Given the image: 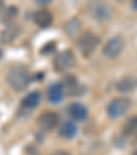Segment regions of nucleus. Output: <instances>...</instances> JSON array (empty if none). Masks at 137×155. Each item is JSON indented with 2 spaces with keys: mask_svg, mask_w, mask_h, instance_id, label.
Masks as SVG:
<instances>
[{
  "mask_svg": "<svg viewBox=\"0 0 137 155\" xmlns=\"http://www.w3.org/2000/svg\"><path fill=\"white\" fill-rule=\"evenodd\" d=\"M7 82L15 91H24L30 82V73L25 66H14L7 73Z\"/></svg>",
  "mask_w": 137,
  "mask_h": 155,
  "instance_id": "obj_1",
  "label": "nucleus"
},
{
  "mask_svg": "<svg viewBox=\"0 0 137 155\" xmlns=\"http://www.w3.org/2000/svg\"><path fill=\"white\" fill-rule=\"evenodd\" d=\"M86 8L90 17L99 22H106L113 17V7L107 0H89Z\"/></svg>",
  "mask_w": 137,
  "mask_h": 155,
  "instance_id": "obj_2",
  "label": "nucleus"
},
{
  "mask_svg": "<svg viewBox=\"0 0 137 155\" xmlns=\"http://www.w3.org/2000/svg\"><path fill=\"white\" fill-rule=\"evenodd\" d=\"M100 43V38L97 37L95 33L92 32H85L82 33L78 37V41H77V45H78V50L85 58L90 56L92 54L96 51L97 45Z\"/></svg>",
  "mask_w": 137,
  "mask_h": 155,
  "instance_id": "obj_3",
  "label": "nucleus"
},
{
  "mask_svg": "<svg viewBox=\"0 0 137 155\" xmlns=\"http://www.w3.org/2000/svg\"><path fill=\"white\" fill-rule=\"evenodd\" d=\"M130 106H132V102L128 97H115V99H113L107 104L106 111H107L108 117L117 120V118H121L122 115H125L129 111Z\"/></svg>",
  "mask_w": 137,
  "mask_h": 155,
  "instance_id": "obj_4",
  "label": "nucleus"
},
{
  "mask_svg": "<svg viewBox=\"0 0 137 155\" xmlns=\"http://www.w3.org/2000/svg\"><path fill=\"white\" fill-rule=\"evenodd\" d=\"M123 48H125V40L121 36H115L110 38L103 47V55L107 59H115L123 51Z\"/></svg>",
  "mask_w": 137,
  "mask_h": 155,
  "instance_id": "obj_5",
  "label": "nucleus"
},
{
  "mask_svg": "<svg viewBox=\"0 0 137 155\" xmlns=\"http://www.w3.org/2000/svg\"><path fill=\"white\" fill-rule=\"evenodd\" d=\"M76 64V56L71 51H63V52L58 54L54 61V69L56 71H66V70H70Z\"/></svg>",
  "mask_w": 137,
  "mask_h": 155,
  "instance_id": "obj_6",
  "label": "nucleus"
},
{
  "mask_svg": "<svg viewBox=\"0 0 137 155\" xmlns=\"http://www.w3.org/2000/svg\"><path fill=\"white\" fill-rule=\"evenodd\" d=\"M59 124V115L55 111H45L38 118V125L43 130H52Z\"/></svg>",
  "mask_w": 137,
  "mask_h": 155,
  "instance_id": "obj_7",
  "label": "nucleus"
},
{
  "mask_svg": "<svg viewBox=\"0 0 137 155\" xmlns=\"http://www.w3.org/2000/svg\"><path fill=\"white\" fill-rule=\"evenodd\" d=\"M137 88V78L133 76H125L115 84V89L119 94H130Z\"/></svg>",
  "mask_w": 137,
  "mask_h": 155,
  "instance_id": "obj_8",
  "label": "nucleus"
},
{
  "mask_svg": "<svg viewBox=\"0 0 137 155\" xmlns=\"http://www.w3.org/2000/svg\"><path fill=\"white\" fill-rule=\"evenodd\" d=\"M67 113L71 117V120L74 121H84L88 117V108L82 103H78V102L71 103L69 106V108H67Z\"/></svg>",
  "mask_w": 137,
  "mask_h": 155,
  "instance_id": "obj_9",
  "label": "nucleus"
},
{
  "mask_svg": "<svg viewBox=\"0 0 137 155\" xmlns=\"http://www.w3.org/2000/svg\"><path fill=\"white\" fill-rule=\"evenodd\" d=\"M33 21H34V24L37 25L38 28L45 29V28L51 26V24H52V21H54V17L48 10H38V11H36L34 14H33Z\"/></svg>",
  "mask_w": 137,
  "mask_h": 155,
  "instance_id": "obj_10",
  "label": "nucleus"
},
{
  "mask_svg": "<svg viewBox=\"0 0 137 155\" xmlns=\"http://www.w3.org/2000/svg\"><path fill=\"white\" fill-rule=\"evenodd\" d=\"M41 102V95L40 92L34 91V92H30L26 96L22 99L21 102V108L25 110V111H30V110H34Z\"/></svg>",
  "mask_w": 137,
  "mask_h": 155,
  "instance_id": "obj_11",
  "label": "nucleus"
},
{
  "mask_svg": "<svg viewBox=\"0 0 137 155\" xmlns=\"http://www.w3.org/2000/svg\"><path fill=\"white\" fill-rule=\"evenodd\" d=\"M47 96H48L50 103H52V104H58V103H60L62 99H63V96H64V89H63V87H62V84L56 82V84L50 85Z\"/></svg>",
  "mask_w": 137,
  "mask_h": 155,
  "instance_id": "obj_12",
  "label": "nucleus"
},
{
  "mask_svg": "<svg viewBox=\"0 0 137 155\" xmlns=\"http://www.w3.org/2000/svg\"><path fill=\"white\" fill-rule=\"evenodd\" d=\"M77 132H78V128H77L76 122L73 121H66V122L62 124L60 129H59V136L66 140H70V139L76 137Z\"/></svg>",
  "mask_w": 137,
  "mask_h": 155,
  "instance_id": "obj_13",
  "label": "nucleus"
},
{
  "mask_svg": "<svg viewBox=\"0 0 137 155\" xmlns=\"http://www.w3.org/2000/svg\"><path fill=\"white\" fill-rule=\"evenodd\" d=\"M62 87H63L64 92L67 95H77V89H78V81H77L76 77L69 76L63 80L62 82Z\"/></svg>",
  "mask_w": 137,
  "mask_h": 155,
  "instance_id": "obj_14",
  "label": "nucleus"
},
{
  "mask_svg": "<svg viewBox=\"0 0 137 155\" xmlns=\"http://www.w3.org/2000/svg\"><path fill=\"white\" fill-rule=\"evenodd\" d=\"M136 130H137V115H132V117H129L128 120L123 122L122 136H125V137L132 136Z\"/></svg>",
  "mask_w": 137,
  "mask_h": 155,
  "instance_id": "obj_15",
  "label": "nucleus"
},
{
  "mask_svg": "<svg viewBox=\"0 0 137 155\" xmlns=\"http://www.w3.org/2000/svg\"><path fill=\"white\" fill-rule=\"evenodd\" d=\"M17 36H18V28H15L14 25H10V26H7L6 29L2 32L0 38H2V41H4V43H11Z\"/></svg>",
  "mask_w": 137,
  "mask_h": 155,
  "instance_id": "obj_16",
  "label": "nucleus"
},
{
  "mask_svg": "<svg viewBox=\"0 0 137 155\" xmlns=\"http://www.w3.org/2000/svg\"><path fill=\"white\" fill-rule=\"evenodd\" d=\"M78 29H80V21L78 19H73L66 25V32L69 33V36H74Z\"/></svg>",
  "mask_w": 137,
  "mask_h": 155,
  "instance_id": "obj_17",
  "label": "nucleus"
},
{
  "mask_svg": "<svg viewBox=\"0 0 137 155\" xmlns=\"http://www.w3.org/2000/svg\"><path fill=\"white\" fill-rule=\"evenodd\" d=\"M17 12H18V10L15 8V7H10V8L6 10V17L8 18V19H10V18L12 19V18L17 17Z\"/></svg>",
  "mask_w": 137,
  "mask_h": 155,
  "instance_id": "obj_18",
  "label": "nucleus"
},
{
  "mask_svg": "<svg viewBox=\"0 0 137 155\" xmlns=\"http://www.w3.org/2000/svg\"><path fill=\"white\" fill-rule=\"evenodd\" d=\"M50 155H71V154L69 151H64V150H59V151H55Z\"/></svg>",
  "mask_w": 137,
  "mask_h": 155,
  "instance_id": "obj_19",
  "label": "nucleus"
},
{
  "mask_svg": "<svg viewBox=\"0 0 137 155\" xmlns=\"http://www.w3.org/2000/svg\"><path fill=\"white\" fill-rule=\"evenodd\" d=\"M37 4H40V6H44V4H50L52 0H34Z\"/></svg>",
  "mask_w": 137,
  "mask_h": 155,
  "instance_id": "obj_20",
  "label": "nucleus"
},
{
  "mask_svg": "<svg viewBox=\"0 0 137 155\" xmlns=\"http://www.w3.org/2000/svg\"><path fill=\"white\" fill-rule=\"evenodd\" d=\"M132 7L134 10H137V0H132Z\"/></svg>",
  "mask_w": 137,
  "mask_h": 155,
  "instance_id": "obj_21",
  "label": "nucleus"
},
{
  "mask_svg": "<svg viewBox=\"0 0 137 155\" xmlns=\"http://www.w3.org/2000/svg\"><path fill=\"white\" fill-rule=\"evenodd\" d=\"M117 2H119V3H122V2H126V0H117Z\"/></svg>",
  "mask_w": 137,
  "mask_h": 155,
  "instance_id": "obj_22",
  "label": "nucleus"
},
{
  "mask_svg": "<svg viewBox=\"0 0 137 155\" xmlns=\"http://www.w3.org/2000/svg\"><path fill=\"white\" fill-rule=\"evenodd\" d=\"M132 155H137V150H136V151H134V152H133V154H132Z\"/></svg>",
  "mask_w": 137,
  "mask_h": 155,
  "instance_id": "obj_23",
  "label": "nucleus"
}]
</instances>
